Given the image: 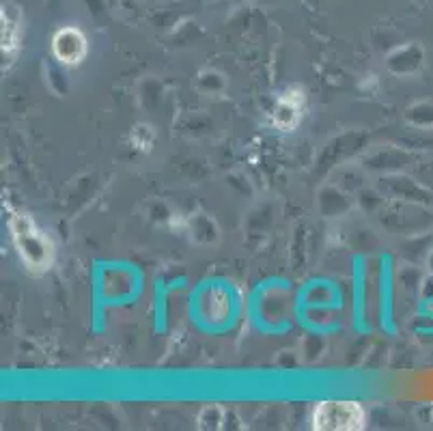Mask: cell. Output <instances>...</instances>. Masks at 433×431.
I'll return each mask as SVG.
<instances>
[{
	"label": "cell",
	"mask_w": 433,
	"mask_h": 431,
	"mask_svg": "<svg viewBox=\"0 0 433 431\" xmlns=\"http://www.w3.org/2000/svg\"><path fill=\"white\" fill-rule=\"evenodd\" d=\"M11 233L13 242L22 261L33 272H44L52 263V244L48 238L37 229V225L26 213H15L11 218Z\"/></svg>",
	"instance_id": "1"
},
{
	"label": "cell",
	"mask_w": 433,
	"mask_h": 431,
	"mask_svg": "<svg viewBox=\"0 0 433 431\" xmlns=\"http://www.w3.org/2000/svg\"><path fill=\"white\" fill-rule=\"evenodd\" d=\"M364 423V410L356 401H324L312 412V427L317 431H358Z\"/></svg>",
	"instance_id": "2"
},
{
	"label": "cell",
	"mask_w": 433,
	"mask_h": 431,
	"mask_svg": "<svg viewBox=\"0 0 433 431\" xmlns=\"http://www.w3.org/2000/svg\"><path fill=\"white\" fill-rule=\"evenodd\" d=\"M52 52L63 65H78L87 56V39L73 26L63 28L52 39Z\"/></svg>",
	"instance_id": "3"
},
{
	"label": "cell",
	"mask_w": 433,
	"mask_h": 431,
	"mask_svg": "<svg viewBox=\"0 0 433 431\" xmlns=\"http://www.w3.org/2000/svg\"><path fill=\"white\" fill-rule=\"evenodd\" d=\"M22 37V17H19L17 7L3 5V52L15 54Z\"/></svg>",
	"instance_id": "4"
},
{
	"label": "cell",
	"mask_w": 433,
	"mask_h": 431,
	"mask_svg": "<svg viewBox=\"0 0 433 431\" xmlns=\"http://www.w3.org/2000/svg\"><path fill=\"white\" fill-rule=\"evenodd\" d=\"M300 104H302V97L300 93H291V95H283L281 102H279V108H276V123L283 125V127H289V121H291V127L300 121Z\"/></svg>",
	"instance_id": "5"
}]
</instances>
